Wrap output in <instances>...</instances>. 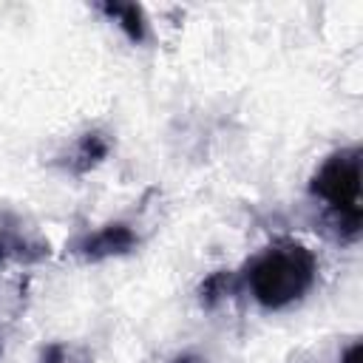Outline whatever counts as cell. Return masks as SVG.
<instances>
[{
  "label": "cell",
  "instance_id": "cell-5",
  "mask_svg": "<svg viewBox=\"0 0 363 363\" xmlns=\"http://www.w3.org/2000/svg\"><path fill=\"white\" fill-rule=\"evenodd\" d=\"M111 153V139L102 133V130H88L77 145H74V153L68 156V167L71 173L82 176V173H91L94 167H99Z\"/></svg>",
  "mask_w": 363,
  "mask_h": 363
},
{
  "label": "cell",
  "instance_id": "cell-1",
  "mask_svg": "<svg viewBox=\"0 0 363 363\" xmlns=\"http://www.w3.org/2000/svg\"><path fill=\"white\" fill-rule=\"evenodd\" d=\"M318 275V261L303 244L286 241L261 252L247 269L250 295L264 309H286L301 301Z\"/></svg>",
  "mask_w": 363,
  "mask_h": 363
},
{
  "label": "cell",
  "instance_id": "cell-6",
  "mask_svg": "<svg viewBox=\"0 0 363 363\" xmlns=\"http://www.w3.org/2000/svg\"><path fill=\"white\" fill-rule=\"evenodd\" d=\"M111 20H116V26L125 31V37L130 43H142L145 34H147V23H145V14L136 3H102L99 6Z\"/></svg>",
  "mask_w": 363,
  "mask_h": 363
},
{
  "label": "cell",
  "instance_id": "cell-9",
  "mask_svg": "<svg viewBox=\"0 0 363 363\" xmlns=\"http://www.w3.org/2000/svg\"><path fill=\"white\" fill-rule=\"evenodd\" d=\"M360 354H363V346L354 340V343L340 354V363H360Z\"/></svg>",
  "mask_w": 363,
  "mask_h": 363
},
{
  "label": "cell",
  "instance_id": "cell-7",
  "mask_svg": "<svg viewBox=\"0 0 363 363\" xmlns=\"http://www.w3.org/2000/svg\"><path fill=\"white\" fill-rule=\"evenodd\" d=\"M233 289H235V281H233V275H230L227 269L213 272V275H210V278H204V284L199 286L201 306H207V309L218 306L224 298H230V295H233Z\"/></svg>",
  "mask_w": 363,
  "mask_h": 363
},
{
  "label": "cell",
  "instance_id": "cell-4",
  "mask_svg": "<svg viewBox=\"0 0 363 363\" xmlns=\"http://www.w3.org/2000/svg\"><path fill=\"white\" fill-rule=\"evenodd\" d=\"M48 255V244L40 241L28 227L17 218H0V261L31 264Z\"/></svg>",
  "mask_w": 363,
  "mask_h": 363
},
{
  "label": "cell",
  "instance_id": "cell-10",
  "mask_svg": "<svg viewBox=\"0 0 363 363\" xmlns=\"http://www.w3.org/2000/svg\"><path fill=\"white\" fill-rule=\"evenodd\" d=\"M176 363H207V360L199 354H182V357H176Z\"/></svg>",
  "mask_w": 363,
  "mask_h": 363
},
{
  "label": "cell",
  "instance_id": "cell-2",
  "mask_svg": "<svg viewBox=\"0 0 363 363\" xmlns=\"http://www.w3.org/2000/svg\"><path fill=\"white\" fill-rule=\"evenodd\" d=\"M312 196H318L337 230L340 241L360 235V147L335 150L312 176Z\"/></svg>",
  "mask_w": 363,
  "mask_h": 363
},
{
  "label": "cell",
  "instance_id": "cell-8",
  "mask_svg": "<svg viewBox=\"0 0 363 363\" xmlns=\"http://www.w3.org/2000/svg\"><path fill=\"white\" fill-rule=\"evenodd\" d=\"M43 363H91V360L65 343H51L43 349Z\"/></svg>",
  "mask_w": 363,
  "mask_h": 363
},
{
  "label": "cell",
  "instance_id": "cell-3",
  "mask_svg": "<svg viewBox=\"0 0 363 363\" xmlns=\"http://www.w3.org/2000/svg\"><path fill=\"white\" fill-rule=\"evenodd\" d=\"M136 244H139L136 233L128 224L116 221V224H105L94 233L79 235L71 244V252L79 255L82 261H105V258H116V255L130 252Z\"/></svg>",
  "mask_w": 363,
  "mask_h": 363
}]
</instances>
